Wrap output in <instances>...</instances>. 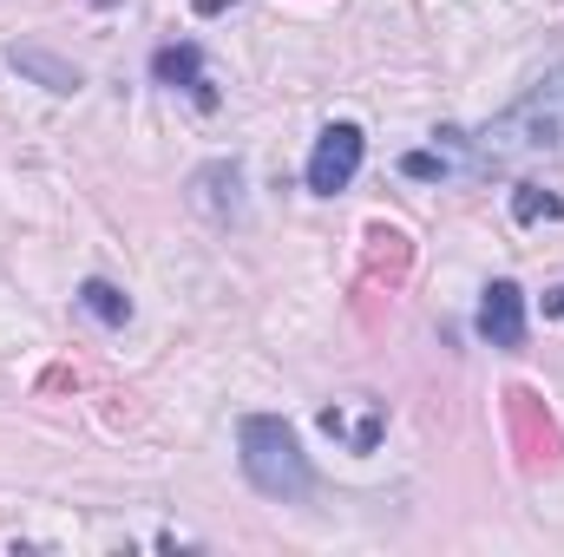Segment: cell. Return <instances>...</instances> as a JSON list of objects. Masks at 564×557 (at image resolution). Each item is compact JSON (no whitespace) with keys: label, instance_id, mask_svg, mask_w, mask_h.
Listing matches in <instances>:
<instances>
[{"label":"cell","instance_id":"1","mask_svg":"<svg viewBox=\"0 0 564 557\" xmlns=\"http://www.w3.org/2000/svg\"><path fill=\"white\" fill-rule=\"evenodd\" d=\"M237 446H243V472L263 499H308L315 472H308V452L295 439V426L276 414H250L237 426Z\"/></svg>","mask_w":564,"mask_h":557},{"label":"cell","instance_id":"2","mask_svg":"<svg viewBox=\"0 0 564 557\" xmlns=\"http://www.w3.org/2000/svg\"><path fill=\"white\" fill-rule=\"evenodd\" d=\"M479 151L486 164H506L519 151H564V66H552L506 119H492L479 132Z\"/></svg>","mask_w":564,"mask_h":557},{"label":"cell","instance_id":"3","mask_svg":"<svg viewBox=\"0 0 564 557\" xmlns=\"http://www.w3.org/2000/svg\"><path fill=\"white\" fill-rule=\"evenodd\" d=\"M506 439L519 452V472H552L564 459V426L539 387H506Z\"/></svg>","mask_w":564,"mask_h":557},{"label":"cell","instance_id":"4","mask_svg":"<svg viewBox=\"0 0 564 557\" xmlns=\"http://www.w3.org/2000/svg\"><path fill=\"white\" fill-rule=\"evenodd\" d=\"M361 151H368V139H361V125H328L322 139H315V157H308V190L315 197H335V190H348L355 184V171H361Z\"/></svg>","mask_w":564,"mask_h":557},{"label":"cell","instance_id":"5","mask_svg":"<svg viewBox=\"0 0 564 557\" xmlns=\"http://www.w3.org/2000/svg\"><path fill=\"white\" fill-rule=\"evenodd\" d=\"M315 419H322V433H328L335 446H348V452H375L381 433H388V401H375V394H348V401H328Z\"/></svg>","mask_w":564,"mask_h":557},{"label":"cell","instance_id":"6","mask_svg":"<svg viewBox=\"0 0 564 557\" xmlns=\"http://www.w3.org/2000/svg\"><path fill=\"white\" fill-rule=\"evenodd\" d=\"M414 270V237L408 230H394V223H368V237H361V288H401Z\"/></svg>","mask_w":564,"mask_h":557},{"label":"cell","instance_id":"7","mask_svg":"<svg viewBox=\"0 0 564 557\" xmlns=\"http://www.w3.org/2000/svg\"><path fill=\"white\" fill-rule=\"evenodd\" d=\"M479 335L492 348H525V288L519 282H486V302H479Z\"/></svg>","mask_w":564,"mask_h":557},{"label":"cell","instance_id":"8","mask_svg":"<svg viewBox=\"0 0 564 557\" xmlns=\"http://www.w3.org/2000/svg\"><path fill=\"white\" fill-rule=\"evenodd\" d=\"M151 73H158V86H177V92H191L204 112L217 106V86L204 79V53H197L191 40H177V46H158V53H151Z\"/></svg>","mask_w":564,"mask_h":557},{"label":"cell","instance_id":"9","mask_svg":"<svg viewBox=\"0 0 564 557\" xmlns=\"http://www.w3.org/2000/svg\"><path fill=\"white\" fill-rule=\"evenodd\" d=\"M191 204L204 210V217H217V223H237L243 217V171L237 164H204L197 177H191Z\"/></svg>","mask_w":564,"mask_h":557},{"label":"cell","instance_id":"10","mask_svg":"<svg viewBox=\"0 0 564 557\" xmlns=\"http://www.w3.org/2000/svg\"><path fill=\"white\" fill-rule=\"evenodd\" d=\"M26 79H40L46 92H79V66H66V59H53V53H40V46H13L7 53Z\"/></svg>","mask_w":564,"mask_h":557},{"label":"cell","instance_id":"11","mask_svg":"<svg viewBox=\"0 0 564 557\" xmlns=\"http://www.w3.org/2000/svg\"><path fill=\"white\" fill-rule=\"evenodd\" d=\"M79 308H86L93 321H106V328H126V321H132V295H126V288H112L106 276L79 282Z\"/></svg>","mask_w":564,"mask_h":557},{"label":"cell","instance_id":"12","mask_svg":"<svg viewBox=\"0 0 564 557\" xmlns=\"http://www.w3.org/2000/svg\"><path fill=\"white\" fill-rule=\"evenodd\" d=\"M512 217H519V223H558V217H564V197H558V190H545V184H519Z\"/></svg>","mask_w":564,"mask_h":557},{"label":"cell","instance_id":"13","mask_svg":"<svg viewBox=\"0 0 564 557\" xmlns=\"http://www.w3.org/2000/svg\"><path fill=\"white\" fill-rule=\"evenodd\" d=\"M401 171H408V177H426V184H433V177L446 184V177H453L459 164H453L446 151H408V157H401Z\"/></svg>","mask_w":564,"mask_h":557},{"label":"cell","instance_id":"14","mask_svg":"<svg viewBox=\"0 0 564 557\" xmlns=\"http://www.w3.org/2000/svg\"><path fill=\"white\" fill-rule=\"evenodd\" d=\"M545 315H558L564 321V288H545Z\"/></svg>","mask_w":564,"mask_h":557},{"label":"cell","instance_id":"15","mask_svg":"<svg viewBox=\"0 0 564 557\" xmlns=\"http://www.w3.org/2000/svg\"><path fill=\"white\" fill-rule=\"evenodd\" d=\"M224 7H230V0H197V13H224Z\"/></svg>","mask_w":564,"mask_h":557}]
</instances>
